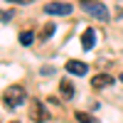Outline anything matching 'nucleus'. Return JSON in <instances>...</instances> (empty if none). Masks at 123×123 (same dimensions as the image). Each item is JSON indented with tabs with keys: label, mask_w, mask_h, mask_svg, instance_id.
<instances>
[{
	"label": "nucleus",
	"mask_w": 123,
	"mask_h": 123,
	"mask_svg": "<svg viewBox=\"0 0 123 123\" xmlns=\"http://www.w3.org/2000/svg\"><path fill=\"white\" fill-rule=\"evenodd\" d=\"M111 84H113V76L111 74H96L94 79H91V86L94 89H108Z\"/></svg>",
	"instance_id": "0eeeda50"
},
{
	"label": "nucleus",
	"mask_w": 123,
	"mask_h": 123,
	"mask_svg": "<svg viewBox=\"0 0 123 123\" xmlns=\"http://www.w3.org/2000/svg\"><path fill=\"white\" fill-rule=\"evenodd\" d=\"M121 84H123V74H121Z\"/></svg>",
	"instance_id": "4468645a"
},
{
	"label": "nucleus",
	"mask_w": 123,
	"mask_h": 123,
	"mask_svg": "<svg viewBox=\"0 0 123 123\" xmlns=\"http://www.w3.org/2000/svg\"><path fill=\"white\" fill-rule=\"evenodd\" d=\"M79 5H81V10H84V12H89L91 17L101 20V22H106V20H108V10H106L104 3H96V0H81Z\"/></svg>",
	"instance_id": "f03ea898"
},
{
	"label": "nucleus",
	"mask_w": 123,
	"mask_h": 123,
	"mask_svg": "<svg viewBox=\"0 0 123 123\" xmlns=\"http://www.w3.org/2000/svg\"><path fill=\"white\" fill-rule=\"evenodd\" d=\"M94 44H96V30L94 27H86L84 35H81V47L89 52V49H94Z\"/></svg>",
	"instance_id": "423d86ee"
},
{
	"label": "nucleus",
	"mask_w": 123,
	"mask_h": 123,
	"mask_svg": "<svg viewBox=\"0 0 123 123\" xmlns=\"http://www.w3.org/2000/svg\"><path fill=\"white\" fill-rule=\"evenodd\" d=\"M74 118L79 121V123H98L94 116H89V113H84V111H76V113H74Z\"/></svg>",
	"instance_id": "1a4fd4ad"
},
{
	"label": "nucleus",
	"mask_w": 123,
	"mask_h": 123,
	"mask_svg": "<svg viewBox=\"0 0 123 123\" xmlns=\"http://www.w3.org/2000/svg\"><path fill=\"white\" fill-rule=\"evenodd\" d=\"M10 17H12L10 10H0V22H5V20H10Z\"/></svg>",
	"instance_id": "f8f14e48"
},
{
	"label": "nucleus",
	"mask_w": 123,
	"mask_h": 123,
	"mask_svg": "<svg viewBox=\"0 0 123 123\" xmlns=\"http://www.w3.org/2000/svg\"><path fill=\"white\" fill-rule=\"evenodd\" d=\"M32 39H35V32L25 30V32L20 35V44H22V47H30V44H32Z\"/></svg>",
	"instance_id": "9d476101"
},
{
	"label": "nucleus",
	"mask_w": 123,
	"mask_h": 123,
	"mask_svg": "<svg viewBox=\"0 0 123 123\" xmlns=\"http://www.w3.org/2000/svg\"><path fill=\"white\" fill-rule=\"evenodd\" d=\"M67 71H69V74H74V76H84L86 71H89V67L84 64V62H76V59H69V62H67Z\"/></svg>",
	"instance_id": "39448f33"
},
{
	"label": "nucleus",
	"mask_w": 123,
	"mask_h": 123,
	"mask_svg": "<svg viewBox=\"0 0 123 123\" xmlns=\"http://www.w3.org/2000/svg\"><path fill=\"white\" fill-rule=\"evenodd\" d=\"M44 12L47 15H69L71 5L69 3H49V5H44Z\"/></svg>",
	"instance_id": "20e7f679"
},
{
	"label": "nucleus",
	"mask_w": 123,
	"mask_h": 123,
	"mask_svg": "<svg viewBox=\"0 0 123 123\" xmlns=\"http://www.w3.org/2000/svg\"><path fill=\"white\" fill-rule=\"evenodd\" d=\"M10 123H20V121H10Z\"/></svg>",
	"instance_id": "2eb2a0df"
},
{
	"label": "nucleus",
	"mask_w": 123,
	"mask_h": 123,
	"mask_svg": "<svg viewBox=\"0 0 123 123\" xmlns=\"http://www.w3.org/2000/svg\"><path fill=\"white\" fill-rule=\"evenodd\" d=\"M7 3H30V0H7Z\"/></svg>",
	"instance_id": "ddd939ff"
},
{
	"label": "nucleus",
	"mask_w": 123,
	"mask_h": 123,
	"mask_svg": "<svg viewBox=\"0 0 123 123\" xmlns=\"http://www.w3.org/2000/svg\"><path fill=\"white\" fill-rule=\"evenodd\" d=\"M25 98H27L25 86H20V84H12V86H7L3 91V101H5L10 108H17L20 104H25Z\"/></svg>",
	"instance_id": "f257e3e1"
},
{
	"label": "nucleus",
	"mask_w": 123,
	"mask_h": 123,
	"mask_svg": "<svg viewBox=\"0 0 123 123\" xmlns=\"http://www.w3.org/2000/svg\"><path fill=\"white\" fill-rule=\"evenodd\" d=\"M59 91H62V96H64V98H71V96H74V86H71L69 81H62V84H59Z\"/></svg>",
	"instance_id": "6e6552de"
},
{
	"label": "nucleus",
	"mask_w": 123,
	"mask_h": 123,
	"mask_svg": "<svg viewBox=\"0 0 123 123\" xmlns=\"http://www.w3.org/2000/svg\"><path fill=\"white\" fill-rule=\"evenodd\" d=\"M30 121H35V123H47L49 121V111L44 108L42 101H32L30 104Z\"/></svg>",
	"instance_id": "7ed1b4c3"
},
{
	"label": "nucleus",
	"mask_w": 123,
	"mask_h": 123,
	"mask_svg": "<svg viewBox=\"0 0 123 123\" xmlns=\"http://www.w3.org/2000/svg\"><path fill=\"white\" fill-rule=\"evenodd\" d=\"M52 35H54V25H47V27H42V32H39V37H42V39H49Z\"/></svg>",
	"instance_id": "9b49d317"
}]
</instances>
